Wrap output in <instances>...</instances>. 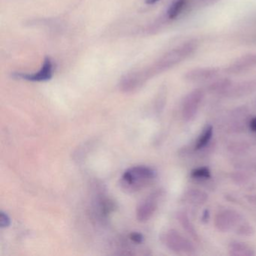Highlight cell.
<instances>
[{
	"label": "cell",
	"mask_w": 256,
	"mask_h": 256,
	"mask_svg": "<svg viewBox=\"0 0 256 256\" xmlns=\"http://www.w3.org/2000/svg\"><path fill=\"white\" fill-rule=\"evenodd\" d=\"M161 240L170 251L178 254H192L196 252V248L191 241L174 229L163 234Z\"/></svg>",
	"instance_id": "3957f363"
},
{
	"label": "cell",
	"mask_w": 256,
	"mask_h": 256,
	"mask_svg": "<svg viewBox=\"0 0 256 256\" xmlns=\"http://www.w3.org/2000/svg\"><path fill=\"white\" fill-rule=\"evenodd\" d=\"M242 216L234 210L226 209L220 211L214 218V226L222 232H227L234 228H236L241 224Z\"/></svg>",
	"instance_id": "5b68a950"
},
{
	"label": "cell",
	"mask_w": 256,
	"mask_h": 256,
	"mask_svg": "<svg viewBox=\"0 0 256 256\" xmlns=\"http://www.w3.org/2000/svg\"><path fill=\"white\" fill-rule=\"evenodd\" d=\"M220 73L218 68H196L190 70L184 76V80L188 83H204L216 78Z\"/></svg>",
	"instance_id": "ba28073f"
},
{
	"label": "cell",
	"mask_w": 256,
	"mask_h": 256,
	"mask_svg": "<svg viewBox=\"0 0 256 256\" xmlns=\"http://www.w3.org/2000/svg\"><path fill=\"white\" fill-rule=\"evenodd\" d=\"M256 67V54H248L240 56L226 67L224 72L227 74H240Z\"/></svg>",
	"instance_id": "9c48e42d"
},
{
	"label": "cell",
	"mask_w": 256,
	"mask_h": 256,
	"mask_svg": "<svg viewBox=\"0 0 256 256\" xmlns=\"http://www.w3.org/2000/svg\"><path fill=\"white\" fill-rule=\"evenodd\" d=\"M54 72V64L52 58H46L44 60L41 68L37 72L23 73L14 72L12 74V77L16 79L28 80L31 82H48L53 78Z\"/></svg>",
	"instance_id": "277c9868"
},
{
	"label": "cell",
	"mask_w": 256,
	"mask_h": 256,
	"mask_svg": "<svg viewBox=\"0 0 256 256\" xmlns=\"http://www.w3.org/2000/svg\"><path fill=\"white\" fill-rule=\"evenodd\" d=\"M248 126L252 132H256V118H253L252 119L250 120Z\"/></svg>",
	"instance_id": "7402d4cb"
},
{
	"label": "cell",
	"mask_w": 256,
	"mask_h": 256,
	"mask_svg": "<svg viewBox=\"0 0 256 256\" xmlns=\"http://www.w3.org/2000/svg\"><path fill=\"white\" fill-rule=\"evenodd\" d=\"M160 1V0H145V2L148 5H154V4H157Z\"/></svg>",
	"instance_id": "cb8c5ba5"
},
{
	"label": "cell",
	"mask_w": 256,
	"mask_h": 256,
	"mask_svg": "<svg viewBox=\"0 0 256 256\" xmlns=\"http://www.w3.org/2000/svg\"><path fill=\"white\" fill-rule=\"evenodd\" d=\"M212 134H214V128L211 126H208L206 127L203 132L200 134V137L198 139L196 142V146L194 148L196 150H200L202 148H205L208 145V144L210 142L212 138Z\"/></svg>",
	"instance_id": "9a60e30c"
},
{
	"label": "cell",
	"mask_w": 256,
	"mask_h": 256,
	"mask_svg": "<svg viewBox=\"0 0 256 256\" xmlns=\"http://www.w3.org/2000/svg\"><path fill=\"white\" fill-rule=\"evenodd\" d=\"M176 218H178V222H179L180 226H182V228L190 236H191L193 239L196 240H198L199 236L198 234L197 230L194 228V226H193L192 222L190 221V218L186 212H178L176 215Z\"/></svg>",
	"instance_id": "4fadbf2b"
},
{
	"label": "cell",
	"mask_w": 256,
	"mask_h": 256,
	"mask_svg": "<svg viewBox=\"0 0 256 256\" xmlns=\"http://www.w3.org/2000/svg\"><path fill=\"white\" fill-rule=\"evenodd\" d=\"M130 238L132 241L138 244H142L144 240L143 235L138 233V232H132V233L130 234Z\"/></svg>",
	"instance_id": "44dd1931"
},
{
	"label": "cell",
	"mask_w": 256,
	"mask_h": 256,
	"mask_svg": "<svg viewBox=\"0 0 256 256\" xmlns=\"http://www.w3.org/2000/svg\"><path fill=\"white\" fill-rule=\"evenodd\" d=\"M232 179L236 184H239V185H244L248 182L250 178L245 174L236 172V173L232 174Z\"/></svg>",
	"instance_id": "d6986e66"
},
{
	"label": "cell",
	"mask_w": 256,
	"mask_h": 256,
	"mask_svg": "<svg viewBox=\"0 0 256 256\" xmlns=\"http://www.w3.org/2000/svg\"><path fill=\"white\" fill-rule=\"evenodd\" d=\"M11 224V220L7 214L4 212H0V226L1 228H7Z\"/></svg>",
	"instance_id": "ffe728a7"
},
{
	"label": "cell",
	"mask_w": 256,
	"mask_h": 256,
	"mask_svg": "<svg viewBox=\"0 0 256 256\" xmlns=\"http://www.w3.org/2000/svg\"><path fill=\"white\" fill-rule=\"evenodd\" d=\"M184 198L190 204L200 206L204 204L208 200V194L202 190L192 188L185 193Z\"/></svg>",
	"instance_id": "8fae6325"
},
{
	"label": "cell",
	"mask_w": 256,
	"mask_h": 256,
	"mask_svg": "<svg viewBox=\"0 0 256 256\" xmlns=\"http://www.w3.org/2000/svg\"><path fill=\"white\" fill-rule=\"evenodd\" d=\"M204 97V91L196 89L192 91L184 98L182 107V116L184 120L190 121L194 118Z\"/></svg>",
	"instance_id": "8992f818"
},
{
	"label": "cell",
	"mask_w": 256,
	"mask_h": 256,
	"mask_svg": "<svg viewBox=\"0 0 256 256\" xmlns=\"http://www.w3.org/2000/svg\"><path fill=\"white\" fill-rule=\"evenodd\" d=\"M190 4V10L194 8L208 7L216 2L218 0H188Z\"/></svg>",
	"instance_id": "ac0fdd59"
},
{
	"label": "cell",
	"mask_w": 256,
	"mask_h": 256,
	"mask_svg": "<svg viewBox=\"0 0 256 256\" xmlns=\"http://www.w3.org/2000/svg\"><path fill=\"white\" fill-rule=\"evenodd\" d=\"M162 196V191H156L140 202L136 210V216L138 221H148L154 216L158 208V202Z\"/></svg>",
	"instance_id": "52a82bcc"
},
{
	"label": "cell",
	"mask_w": 256,
	"mask_h": 256,
	"mask_svg": "<svg viewBox=\"0 0 256 256\" xmlns=\"http://www.w3.org/2000/svg\"><path fill=\"white\" fill-rule=\"evenodd\" d=\"M229 254L232 256H253L254 250L248 244L240 241H233L228 246Z\"/></svg>",
	"instance_id": "7c38bea8"
},
{
	"label": "cell",
	"mask_w": 256,
	"mask_h": 256,
	"mask_svg": "<svg viewBox=\"0 0 256 256\" xmlns=\"http://www.w3.org/2000/svg\"><path fill=\"white\" fill-rule=\"evenodd\" d=\"M198 47V43L196 40H190L176 46L150 65L126 74L120 82V89L127 94L138 90L152 78L184 62L197 50Z\"/></svg>",
	"instance_id": "6da1fadb"
},
{
	"label": "cell",
	"mask_w": 256,
	"mask_h": 256,
	"mask_svg": "<svg viewBox=\"0 0 256 256\" xmlns=\"http://www.w3.org/2000/svg\"><path fill=\"white\" fill-rule=\"evenodd\" d=\"M188 10H191L188 0H173L164 16L168 22H170Z\"/></svg>",
	"instance_id": "30bf717a"
},
{
	"label": "cell",
	"mask_w": 256,
	"mask_h": 256,
	"mask_svg": "<svg viewBox=\"0 0 256 256\" xmlns=\"http://www.w3.org/2000/svg\"><path fill=\"white\" fill-rule=\"evenodd\" d=\"M210 218V212L208 210H206L204 211L203 214H202V220L204 222H208Z\"/></svg>",
	"instance_id": "603a6c76"
},
{
	"label": "cell",
	"mask_w": 256,
	"mask_h": 256,
	"mask_svg": "<svg viewBox=\"0 0 256 256\" xmlns=\"http://www.w3.org/2000/svg\"><path fill=\"white\" fill-rule=\"evenodd\" d=\"M235 232L241 236H252L254 234V229L248 223H241L236 229Z\"/></svg>",
	"instance_id": "e0dca14e"
},
{
	"label": "cell",
	"mask_w": 256,
	"mask_h": 256,
	"mask_svg": "<svg viewBox=\"0 0 256 256\" xmlns=\"http://www.w3.org/2000/svg\"><path fill=\"white\" fill-rule=\"evenodd\" d=\"M232 82L228 78H222L216 80L208 86V90L212 94H224V92L232 86Z\"/></svg>",
	"instance_id": "5bb4252c"
},
{
	"label": "cell",
	"mask_w": 256,
	"mask_h": 256,
	"mask_svg": "<svg viewBox=\"0 0 256 256\" xmlns=\"http://www.w3.org/2000/svg\"><path fill=\"white\" fill-rule=\"evenodd\" d=\"M191 176L194 179L208 180L211 178L210 170L208 168H198L192 172Z\"/></svg>",
	"instance_id": "2e32d148"
},
{
	"label": "cell",
	"mask_w": 256,
	"mask_h": 256,
	"mask_svg": "<svg viewBox=\"0 0 256 256\" xmlns=\"http://www.w3.org/2000/svg\"><path fill=\"white\" fill-rule=\"evenodd\" d=\"M156 172L144 166H134L127 169L120 178V186L126 192H136L152 184Z\"/></svg>",
	"instance_id": "7a4b0ae2"
},
{
	"label": "cell",
	"mask_w": 256,
	"mask_h": 256,
	"mask_svg": "<svg viewBox=\"0 0 256 256\" xmlns=\"http://www.w3.org/2000/svg\"><path fill=\"white\" fill-rule=\"evenodd\" d=\"M254 170H256V166H254Z\"/></svg>",
	"instance_id": "d4e9b609"
}]
</instances>
